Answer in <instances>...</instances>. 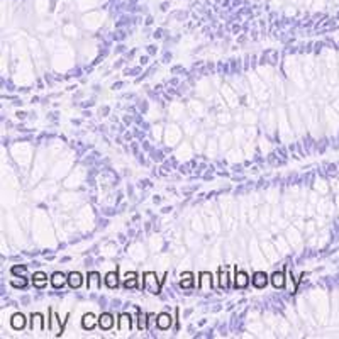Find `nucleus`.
I'll return each instance as SVG.
<instances>
[{
	"mask_svg": "<svg viewBox=\"0 0 339 339\" xmlns=\"http://www.w3.org/2000/svg\"><path fill=\"white\" fill-rule=\"evenodd\" d=\"M212 287V282H211V273L204 272L200 273V290L202 292H209Z\"/></svg>",
	"mask_w": 339,
	"mask_h": 339,
	"instance_id": "nucleus-3",
	"label": "nucleus"
},
{
	"mask_svg": "<svg viewBox=\"0 0 339 339\" xmlns=\"http://www.w3.org/2000/svg\"><path fill=\"white\" fill-rule=\"evenodd\" d=\"M272 282H273V285H275L277 288L278 287H283L285 285V277H283V273H273V277H272Z\"/></svg>",
	"mask_w": 339,
	"mask_h": 339,
	"instance_id": "nucleus-16",
	"label": "nucleus"
},
{
	"mask_svg": "<svg viewBox=\"0 0 339 339\" xmlns=\"http://www.w3.org/2000/svg\"><path fill=\"white\" fill-rule=\"evenodd\" d=\"M82 324H83V327H85V329H92L93 326H95V317H93L92 314H87V316L83 317Z\"/></svg>",
	"mask_w": 339,
	"mask_h": 339,
	"instance_id": "nucleus-17",
	"label": "nucleus"
},
{
	"mask_svg": "<svg viewBox=\"0 0 339 339\" xmlns=\"http://www.w3.org/2000/svg\"><path fill=\"white\" fill-rule=\"evenodd\" d=\"M266 282H268V277H266V273H263V272H258V273H254L253 275V285L254 287H258V288H263L266 285Z\"/></svg>",
	"mask_w": 339,
	"mask_h": 339,
	"instance_id": "nucleus-2",
	"label": "nucleus"
},
{
	"mask_svg": "<svg viewBox=\"0 0 339 339\" xmlns=\"http://www.w3.org/2000/svg\"><path fill=\"white\" fill-rule=\"evenodd\" d=\"M64 282H66V277L63 275V273H54L53 275V278H51V283H53V287H56V288H59V287H63L64 285Z\"/></svg>",
	"mask_w": 339,
	"mask_h": 339,
	"instance_id": "nucleus-13",
	"label": "nucleus"
},
{
	"mask_svg": "<svg viewBox=\"0 0 339 339\" xmlns=\"http://www.w3.org/2000/svg\"><path fill=\"white\" fill-rule=\"evenodd\" d=\"M24 272H26V270H24V268H19V266L14 268V273H17V275H19V273H24Z\"/></svg>",
	"mask_w": 339,
	"mask_h": 339,
	"instance_id": "nucleus-21",
	"label": "nucleus"
},
{
	"mask_svg": "<svg viewBox=\"0 0 339 339\" xmlns=\"http://www.w3.org/2000/svg\"><path fill=\"white\" fill-rule=\"evenodd\" d=\"M32 282H34V285H36V287H43V285H46V283H48V277L44 275V273L38 272V273H34Z\"/></svg>",
	"mask_w": 339,
	"mask_h": 339,
	"instance_id": "nucleus-12",
	"label": "nucleus"
},
{
	"mask_svg": "<svg viewBox=\"0 0 339 339\" xmlns=\"http://www.w3.org/2000/svg\"><path fill=\"white\" fill-rule=\"evenodd\" d=\"M192 283H193V280H192V273H183L180 285H182V287H192Z\"/></svg>",
	"mask_w": 339,
	"mask_h": 339,
	"instance_id": "nucleus-19",
	"label": "nucleus"
},
{
	"mask_svg": "<svg viewBox=\"0 0 339 339\" xmlns=\"http://www.w3.org/2000/svg\"><path fill=\"white\" fill-rule=\"evenodd\" d=\"M98 283H100V277H98V273H90V278H88V288H92L93 292L98 290Z\"/></svg>",
	"mask_w": 339,
	"mask_h": 339,
	"instance_id": "nucleus-11",
	"label": "nucleus"
},
{
	"mask_svg": "<svg viewBox=\"0 0 339 339\" xmlns=\"http://www.w3.org/2000/svg\"><path fill=\"white\" fill-rule=\"evenodd\" d=\"M156 324L159 329H168L172 326V317H170V314H159L156 319Z\"/></svg>",
	"mask_w": 339,
	"mask_h": 339,
	"instance_id": "nucleus-4",
	"label": "nucleus"
},
{
	"mask_svg": "<svg viewBox=\"0 0 339 339\" xmlns=\"http://www.w3.org/2000/svg\"><path fill=\"white\" fill-rule=\"evenodd\" d=\"M124 285L126 287H136V273H129V275L126 277V282H124Z\"/></svg>",
	"mask_w": 339,
	"mask_h": 339,
	"instance_id": "nucleus-20",
	"label": "nucleus"
},
{
	"mask_svg": "<svg viewBox=\"0 0 339 339\" xmlns=\"http://www.w3.org/2000/svg\"><path fill=\"white\" fill-rule=\"evenodd\" d=\"M219 277H221V287H222V288H227L229 278H227V270H226V268H221V270H219Z\"/></svg>",
	"mask_w": 339,
	"mask_h": 339,
	"instance_id": "nucleus-18",
	"label": "nucleus"
},
{
	"mask_svg": "<svg viewBox=\"0 0 339 339\" xmlns=\"http://www.w3.org/2000/svg\"><path fill=\"white\" fill-rule=\"evenodd\" d=\"M234 278H236V287H239V288H244L249 283V277L244 272H238Z\"/></svg>",
	"mask_w": 339,
	"mask_h": 339,
	"instance_id": "nucleus-7",
	"label": "nucleus"
},
{
	"mask_svg": "<svg viewBox=\"0 0 339 339\" xmlns=\"http://www.w3.org/2000/svg\"><path fill=\"white\" fill-rule=\"evenodd\" d=\"M51 329L54 334H59L61 332V324H59V319L54 312H51Z\"/></svg>",
	"mask_w": 339,
	"mask_h": 339,
	"instance_id": "nucleus-15",
	"label": "nucleus"
},
{
	"mask_svg": "<svg viewBox=\"0 0 339 339\" xmlns=\"http://www.w3.org/2000/svg\"><path fill=\"white\" fill-rule=\"evenodd\" d=\"M98 326L102 329H111L114 326V317L111 314H102L100 319H98Z\"/></svg>",
	"mask_w": 339,
	"mask_h": 339,
	"instance_id": "nucleus-5",
	"label": "nucleus"
},
{
	"mask_svg": "<svg viewBox=\"0 0 339 339\" xmlns=\"http://www.w3.org/2000/svg\"><path fill=\"white\" fill-rule=\"evenodd\" d=\"M68 283H70V287L72 288H78L80 285H82V275L80 273H70L68 275Z\"/></svg>",
	"mask_w": 339,
	"mask_h": 339,
	"instance_id": "nucleus-8",
	"label": "nucleus"
},
{
	"mask_svg": "<svg viewBox=\"0 0 339 339\" xmlns=\"http://www.w3.org/2000/svg\"><path fill=\"white\" fill-rule=\"evenodd\" d=\"M44 322L41 314H32V331H43Z\"/></svg>",
	"mask_w": 339,
	"mask_h": 339,
	"instance_id": "nucleus-10",
	"label": "nucleus"
},
{
	"mask_svg": "<svg viewBox=\"0 0 339 339\" xmlns=\"http://www.w3.org/2000/svg\"><path fill=\"white\" fill-rule=\"evenodd\" d=\"M106 283H107V287H109V288H116V287H117V273H116V272L107 273Z\"/></svg>",
	"mask_w": 339,
	"mask_h": 339,
	"instance_id": "nucleus-14",
	"label": "nucleus"
},
{
	"mask_svg": "<svg viewBox=\"0 0 339 339\" xmlns=\"http://www.w3.org/2000/svg\"><path fill=\"white\" fill-rule=\"evenodd\" d=\"M12 327L14 329H22L24 326H26V317L22 316V314H16V316L12 317Z\"/></svg>",
	"mask_w": 339,
	"mask_h": 339,
	"instance_id": "nucleus-9",
	"label": "nucleus"
},
{
	"mask_svg": "<svg viewBox=\"0 0 339 339\" xmlns=\"http://www.w3.org/2000/svg\"><path fill=\"white\" fill-rule=\"evenodd\" d=\"M131 329V317L127 314H122L121 319H119V331L121 332H127Z\"/></svg>",
	"mask_w": 339,
	"mask_h": 339,
	"instance_id": "nucleus-6",
	"label": "nucleus"
},
{
	"mask_svg": "<svg viewBox=\"0 0 339 339\" xmlns=\"http://www.w3.org/2000/svg\"><path fill=\"white\" fill-rule=\"evenodd\" d=\"M144 287H146V290L151 293L159 292V282L156 280V275H154V273H146V275H144Z\"/></svg>",
	"mask_w": 339,
	"mask_h": 339,
	"instance_id": "nucleus-1",
	"label": "nucleus"
}]
</instances>
